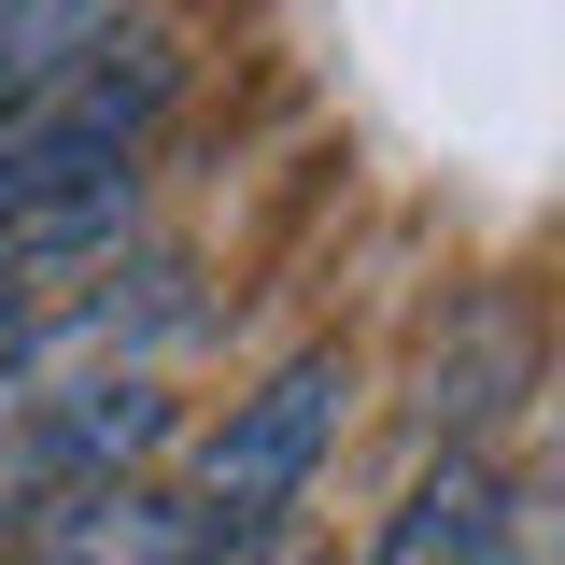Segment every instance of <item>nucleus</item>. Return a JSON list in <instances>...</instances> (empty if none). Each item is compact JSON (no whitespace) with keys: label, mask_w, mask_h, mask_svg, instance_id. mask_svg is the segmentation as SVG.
<instances>
[{"label":"nucleus","mask_w":565,"mask_h":565,"mask_svg":"<svg viewBox=\"0 0 565 565\" xmlns=\"http://www.w3.org/2000/svg\"><path fill=\"white\" fill-rule=\"evenodd\" d=\"M523 367H537V340H523V311H481L467 340L438 353V382H424V438H481L509 396H523Z\"/></svg>","instance_id":"0eeeda50"},{"label":"nucleus","mask_w":565,"mask_h":565,"mask_svg":"<svg viewBox=\"0 0 565 565\" xmlns=\"http://www.w3.org/2000/svg\"><path fill=\"white\" fill-rule=\"evenodd\" d=\"M114 255H141V156L128 170H85V184H57L29 212H0V353L29 326H57Z\"/></svg>","instance_id":"20e7f679"},{"label":"nucleus","mask_w":565,"mask_h":565,"mask_svg":"<svg viewBox=\"0 0 565 565\" xmlns=\"http://www.w3.org/2000/svg\"><path fill=\"white\" fill-rule=\"evenodd\" d=\"M170 99H184V43L128 14L85 71L29 85V99H0V212L57 199V184H85V170H128L141 141H156V114H170Z\"/></svg>","instance_id":"f03ea898"},{"label":"nucleus","mask_w":565,"mask_h":565,"mask_svg":"<svg viewBox=\"0 0 565 565\" xmlns=\"http://www.w3.org/2000/svg\"><path fill=\"white\" fill-rule=\"evenodd\" d=\"M523 509H537V494L509 481L481 438H438V467H424V481L396 494V523L367 537V565H509Z\"/></svg>","instance_id":"39448f33"},{"label":"nucleus","mask_w":565,"mask_h":565,"mask_svg":"<svg viewBox=\"0 0 565 565\" xmlns=\"http://www.w3.org/2000/svg\"><path fill=\"white\" fill-rule=\"evenodd\" d=\"M128 14H141V0H0V99H29V85L85 71Z\"/></svg>","instance_id":"6e6552de"},{"label":"nucleus","mask_w":565,"mask_h":565,"mask_svg":"<svg viewBox=\"0 0 565 565\" xmlns=\"http://www.w3.org/2000/svg\"><path fill=\"white\" fill-rule=\"evenodd\" d=\"M170 438V382L156 367H114V382H57V396H0V537L43 523L57 494L141 481Z\"/></svg>","instance_id":"7ed1b4c3"},{"label":"nucleus","mask_w":565,"mask_h":565,"mask_svg":"<svg viewBox=\"0 0 565 565\" xmlns=\"http://www.w3.org/2000/svg\"><path fill=\"white\" fill-rule=\"evenodd\" d=\"M340 424H353V353L311 340V353H282L255 396H226V424L184 452L170 494L199 509V537H282L297 494H311V467L340 452Z\"/></svg>","instance_id":"f257e3e1"},{"label":"nucleus","mask_w":565,"mask_h":565,"mask_svg":"<svg viewBox=\"0 0 565 565\" xmlns=\"http://www.w3.org/2000/svg\"><path fill=\"white\" fill-rule=\"evenodd\" d=\"M199 552V509L170 481H99V494H57L43 523H14L0 565H184Z\"/></svg>","instance_id":"423d86ee"},{"label":"nucleus","mask_w":565,"mask_h":565,"mask_svg":"<svg viewBox=\"0 0 565 565\" xmlns=\"http://www.w3.org/2000/svg\"><path fill=\"white\" fill-rule=\"evenodd\" d=\"M184 565H282V552H269V537H199Z\"/></svg>","instance_id":"1a4fd4ad"}]
</instances>
